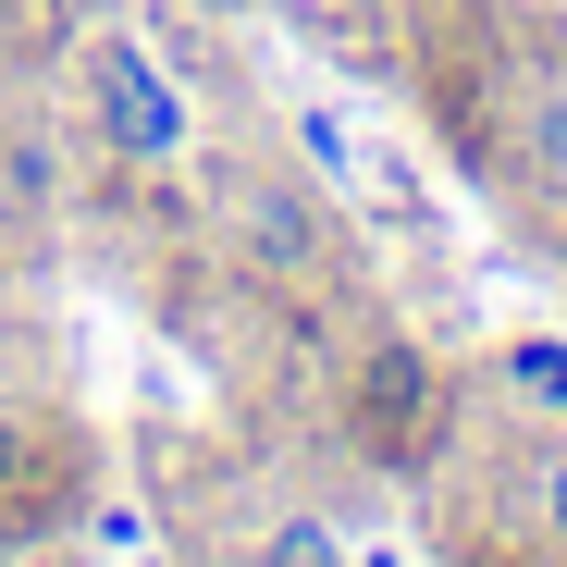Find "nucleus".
<instances>
[{"label":"nucleus","mask_w":567,"mask_h":567,"mask_svg":"<svg viewBox=\"0 0 567 567\" xmlns=\"http://www.w3.org/2000/svg\"><path fill=\"white\" fill-rule=\"evenodd\" d=\"M74 506H86V444H74V420L0 408V555H13V543H50Z\"/></svg>","instance_id":"1"},{"label":"nucleus","mask_w":567,"mask_h":567,"mask_svg":"<svg viewBox=\"0 0 567 567\" xmlns=\"http://www.w3.org/2000/svg\"><path fill=\"white\" fill-rule=\"evenodd\" d=\"M86 112H100L112 161H173V148H185V100L161 86V62H148L136 38H100V50H86Z\"/></svg>","instance_id":"2"},{"label":"nucleus","mask_w":567,"mask_h":567,"mask_svg":"<svg viewBox=\"0 0 567 567\" xmlns=\"http://www.w3.org/2000/svg\"><path fill=\"white\" fill-rule=\"evenodd\" d=\"M247 259H259L271 284H321V271H333V223L309 210V185L247 173Z\"/></svg>","instance_id":"3"},{"label":"nucleus","mask_w":567,"mask_h":567,"mask_svg":"<svg viewBox=\"0 0 567 567\" xmlns=\"http://www.w3.org/2000/svg\"><path fill=\"white\" fill-rule=\"evenodd\" d=\"M420 420H432V358H420V346H370V370H358V432L383 444V456H408Z\"/></svg>","instance_id":"4"},{"label":"nucleus","mask_w":567,"mask_h":567,"mask_svg":"<svg viewBox=\"0 0 567 567\" xmlns=\"http://www.w3.org/2000/svg\"><path fill=\"white\" fill-rule=\"evenodd\" d=\"M506 383H518V408H567V346L555 333H518L506 346Z\"/></svg>","instance_id":"5"},{"label":"nucleus","mask_w":567,"mask_h":567,"mask_svg":"<svg viewBox=\"0 0 567 567\" xmlns=\"http://www.w3.org/2000/svg\"><path fill=\"white\" fill-rule=\"evenodd\" d=\"M530 161L567 185V100H543V112H530Z\"/></svg>","instance_id":"6"},{"label":"nucleus","mask_w":567,"mask_h":567,"mask_svg":"<svg viewBox=\"0 0 567 567\" xmlns=\"http://www.w3.org/2000/svg\"><path fill=\"white\" fill-rule=\"evenodd\" d=\"M543 530H555V543H567V444H555V456H543Z\"/></svg>","instance_id":"7"},{"label":"nucleus","mask_w":567,"mask_h":567,"mask_svg":"<svg viewBox=\"0 0 567 567\" xmlns=\"http://www.w3.org/2000/svg\"><path fill=\"white\" fill-rule=\"evenodd\" d=\"M13 567H62V555H38V543H13Z\"/></svg>","instance_id":"8"}]
</instances>
